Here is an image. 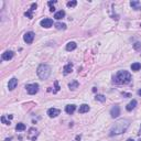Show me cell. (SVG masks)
Returning <instances> with one entry per match:
<instances>
[{"instance_id":"cell-34","label":"cell","mask_w":141,"mask_h":141,"mask_svg":"<svg viewBox=\"0 0 141 141\" xmlns=\"http://www.w3.org/2000/svg\"><path fill=\"white\" fill-rule=\"evenodd\" d=\"M138 133L141 136V126H140V129H139V132H138Z\"/></svg>"},{"instance_id":"cell-17","label":"cell","mask_w":141,"mask_h":141,"mask_svg":"<svg viewBox=\"0 0 141 141\" xmlns=\"http://www.w3.org/2000/svg\"><path fill=\"white\" fill-rule=\"evenodd\" d=\"M63 73H64V75H67V74H69V73H72V63H68L67 65L64 66Z\"/></svg>"},{"instance_id":"cell-8","label":"cell","mask_w":141,"mask_h":141,"mask_svg":"<svg viewBox=\"0 0 141 141\" xmlns=\"http://www.w3.org/2000/svg\"><path fill=\"white\" fill-rule=\"evenodd\" d=\"M60 114H61V110L56 109V108H50V109L47 110V115H49L50 118H55V117H57Z\"/></svg>"},{"instance_id":"cell-7","label":"cell","mask_w":141,"mask_h":141,"mask_svg":"<svg viewBox=\"0 0 141 141\" xmlns=\"http://www.w3.org/2000/svg\"><path fill=\"white\" fill-rule=\"evenodd\" d=\"M37 129L35 128H30L29 129V133H28V139H30V140H32V141H34L35 139H37Z\"/></svg>"},{"instance_id":"cell-38","label":"cell","mask_w":141,"mask_h":141,"mask_svg":"<svg viewBox=\"0 0 141 141\" xmlns=\"http://www.w3.org/2000/svg\"><path fill=\"white\" fill-rule=\"evenodd\" d=\"M138 141H141V139H140V140H138Z\"/></svg>"},{"instance_id":"cell-37","label":"cell","mask_w":141,"mask_h":141,"mask_svg":"<svg viewBox=\"0 0 141 141\" xmlns=\"http://www.w3.org/2000/svg\"><path fill=\"white\" fill-rule=\"evenodd\" d=\"M138 94H139V96H141V89H140V90H139V92H138Z\"/></svg>"},{"instance_id":"cell-30","label":"cell","mask_w":141,"mask_h":141,"mask_svg":"<svg viewBox=\"0 0 141 141\" xmlns=\"http://www.w3.org/2000/svg\"><path fill=\"white\" fill-rule=\"evenodd\" d=\"M122 95L127 96V97H131V95H130V94H127V93H122Z\"/></svg>"},{"instance_id":"cell-15","label":"cell","mask_w":141,"mask_h":141,"mask_svg":"<svg viewBox=\"0 0 141 141\" xmlns=\"http://www.w3.org/2000/svg\"><path fill=\"white\" fill-rule=\"evenodd\" d=\"M64 17H65V11H64V10H60V11H57L54 15V18L56 20H61V19H63Z\"/></svg>"},{"instance_id":"cell-13","label":"cell","mask_w":141,"mask_h":141,"mask_svg":"<svg viewBox=\"0 0 141 141\" xmlns=\"http://www.w3.org/2000/svg\"><path fill=\"white\" fill-rule=\"evenodd\" d=\"M75 110H76V106H75V105H67V106L65 107V111H66L67 114H69V115H72Z\"/></svg>"},{"instance_id":"cell-2","label":"cell","mask_w":141,"mask_h":141,"mask_svg":"<svg viewBox=\"0 0 141 141\" xmlns=\"http://www.w3.org/2000/svg\"><path fill=\"white\" fill-rule=\"evenodd\" d=\"M114 82L116 84H128L131 82V74L127 71H119L114 76Z\"/></svg>"},{"instance_id":"cell-24","label":"cell","mask_w":141,"mask_h":141,"mask_svg":"<svg viewBox=\"0 0 141 141\" xmlns=\"http://www.w3.org/2000/svg\"><path fill=\"white\" fill-rule=\"evenodd\" d=\"M76 5H77V1H75V0H73V1H68V2H67V7H69V8H71V7H75Z\"/></svg>"},{"instance_id":"cell-5","label":"cell","mask_w":141,"mask_h":141,"mask_svg":"<svg viewBox=\"0 0 141 141\" xmlns=\"http://www.w3.org/2000/svg\"><path fill=\"white\" fill-rule=\"evenodd\" d=\"M23 40L28 44H31L33 42V40H34V33L33 32H26V34L23 35Z\"/></svg>"},{"instance_id":"cell-33","label":"cell","mask_w":141,"mask_h":141,"mask_svg":"<svg viewBox=\"0 0 141 141\" xmlns=\"http://www.w3.org/2000/svg\"><path fill=\"white\" fill-rule=\"evenodd\" d=\"M8 117H9V119H12V118H13V116H12V115H9Z\"/></svg>"},{"instance_id":"cell-32","label":"cell","mask_w":141,"mask_h":141,"mask_svg":"<svg viewBox=\"0 0 141 141\" xmlns=\"http://www.w3.org/2000/svg\"><path fill=\"white\" fill-rule=\"evenodd\" d=\"M76 140H81V136H77V137H76Z\"/></svg>"},{"instance_id":"cell-12","label":"cell","mask_w":141,"mask_h":141,"mask_svg":"<svg viewBox=\"0 0 141 141\" xmlns=\"http://www.w3.org/2000/svg\"><path fill=\"white\" fill-rule=\"evenodd\" d=\"M89 106L88 105H86V104H83V105H81L79 106V109H78V112L79 114H85V112H88L89 111Z\"/></svg>"},{"instance_id":"cell-16","label":"cell","mask_w":141,"mask_h":141,"mask_svg":"<svg viewBox=\"0 0 141 141\" xmlns=\"http://www.w3.org/2000/svg\"><path fill=\"white\" fill-rule=\"evenodd\" d=\"M130 6L132 7V9H135V10H141V5H140L139 1H137V0L131 1V2H130Z\"/></svg>"},{"instance_id":"cell-6","label":"cell","mask_w":141,"mask_h":141,"mask_svg":"<svg viewBox=\"0 0 141 141\" xmlns=\"http://www.w3.org/2000/svg\"><path fill=\"white\" fill-rule=\"evenodd\" d=\"M40 23H41V26H43V28L49 29V28H51V26H53V20L52 19H50V18H45V19H43Z\"/></svg>"},{"instance_id":"cell-26","label":"cell","mask_w":141,"mask_h":141,"mask_svg":"<svg viewBox=\"0 0 141 141\" xmlns=\"http://www.w3.org/2000/svg\"><path fill=\"white\" fill-rule=\"evenodd\" d=\"M133 47H135V50H140L141 49V43L140 42H136V43L133 44Z\"/></svg>"},{"instance_id":"cell-14","label":"cell","mask_w":141,"mask_h":141,"mask_svg":"<svg viewBox=\"0 0 141 141\" xmlns=\"http://www.w3.org/2000/svg\"><path fill=\"white\" fill-rule=\"evenodd\" d=\"M136 106H137V100H136V99H133V100H131V101L129 103V104L127 105L126 109L128 110V111H131V110H132Z\"/></svg>"},{"instance_id":"cell-11","label":"cell","mask_w":141,"mask_h":141,"mask_svg":"<svg viewBox=\"0 0 141 141\" xmlns=\"http://www.w3.org/2000/svg\"><path fill=\"white\" fill-rule=\"evenodd\" d=\"M15 53L12 51H6L5 53H2V60L3 61H10L12 57H13Z\"/></svg>"},{"instance_id":"cell-29","label":"cell","mask_w":141,"mask_h":141,"mask_svg":"<svg viewBox=\"0 0 141 141\" xmlns=\"http://www.w3.org/2000/svg\"><path fill=\"white\" fill-rule=\"evenodd\" d=\"M55 2H56L55 0H53V1H49V6H50V7H52L53 5H54V3H55Z\"/></svg>"},{"instance_id":"cell-9","label":"cell","mask_w":141,"mask_h":141,"mask_svg":"<svg viewBox=\"0 0 141 141\" xmlns=\"http://www.w3.org/2000/svg\"><path fill=\"white\" fill-rule=\"evenodd\" d=\"M119 115H120V108H119V106H114L110 109V116H111L112 118H117Z\"/></svg>"},{"instance_id":"cell-25","label":"cell","mask_w":141,"mask_h":141,"mask_svg":"<svg viewBox=\"0 0 141 141\" xmlns=\"http://www.w3.org/2000/svg\"><path fill=\"white\" fill-rule=\"evenodd\" d=\"M32 12H33V11L29 10V11H26V13H24V16H26V17H28L29 19H32V18H33V16H32Z\"/></svg>"},{"instance_id":"cell-22","label":"cell","mask_w":141,"mask_h":141,"mask_svg":"<svg viewBox=\"0 0 141 141\" xmlns=\"http://www.w3.org/2000/svg\"><path fill=\"white\" fill-rule=\"evenodd\" d=\"M140 68H141V64L140 63H133V64H131V69H132V71H135V72H138Z\"/></svg>"},{"instance_id":"cell-3","label":"cell","mask_w":141,"mask_h":141,"mask_svg":"<svg viewBox=\"0 0 141 141\" xmlns=\"http://www.w3.org/2000/svg\"><path fill=\"white\" fill-rule=\"evenodd\" d=\"M37 76L41 79H46V78H49L50 74H51V67L47 64H41L37 67Z\"/></svg>"},{"instance_id":"cell-18","label":"cell","mask_w":141,"mask_h":141,"mask_svg":"<svg viewBox=\"0 0 141 141\" xmlns=\"http://www.w3.org/2000/svg\"><path fill=\"white\" fill-rule=\"evenodd\" d=\"M76 47H77V44L75 43V42H68V43L66 44L67 51H73V50H75Z\"/></svg>"},{"instance_id":"cell-28","label":"cell","mask_w":141,"mask_h":141,"mask_svg":"<svg viewBox=\"0 0 141 141\" xmlns=\"http://www.w3.org/2000/svg\"><path fill=\"white\" fill-rule=\"evenodd\" d=\"M54 85H55V92H54V93L58 92V90H60V86H58V82H57V81H55V82H54Z\"/></svg>"},{"instance_id":"cell-19","label":"cell","mask_w":141,"mask_h":141,"mask_svg":"<svg viewBox=\"0 0 141 141\" xmlns=\"http://www.w3.org/2000/svg\"><path fill=\"white\" fill-rule=\"evenodd\" d=\"M78 82L77 81H73V82H71V83L68 84V87H69V89H72V90H74V89H76L78 87Z\"/></svg>"},{"instance_id":"cell-20","label":"cell","mask_w":141,"mask_h":141,"mask_svg":"<svg viewBox=\"0 0 141 141\" xmlns=\"http://www.w3.org/2000/svg\"><path fill=\"white\" fill-rule=\"evenodd\" d=\"M55 28L57 30H65L66 29V24H65V23L57 22V23H55Z\"/></svg>"},{"instance_id":"cell-35","label":"cell","mask_w":141,"mask_h":141,"mask_svg":"<svg viewBox=\"0 0 141 141\" xmlns=\"http://www.w3.org/2000/svg\"><path fill=\"white\" fill-rule=\"evenodd\" d=\"M10 140H11V138H7V139H6V140H5V141H10Z\"/></svg>"},{"instance_id":"cell-21","label":"cell","mask_w":141,"mask_h":141,"mask_svg":"<svg viewBox=\"0 0 141 141\" xmlns=\"http://www.w3.org/2000/svg\"><path fill=\"white\" fill-rule=\"evenodd\" d=\"M24 129H26V125L22 124V122H19V124H17V126H16V130H17V131H23Z\"/></svg>"},{"instance_id":"cell-4","label":"cell","mask_w":141,"mask_h":141,"mask_svg":"<svg viewBox=\"0 0 141 141\" xmlns=\"http://www.w3.org/2000/svg\"><path fill=\"white\" fill-rule=\"evenodd\" d=\"M26 90H28V93H29L30 95H34V94H37V92H39V84L34 83V84H28L26 86Z\"/></svg>"},{"instance_id":"cell-36","label":"cell","mask_w":141,"mask_h":141,"mask_svg":"<svg viewBox=\"0 0 141 141\" xmlns=\"http://www.w3.org/2000/svg\"><path fill=\"white\" fill-rule=\"evenodd\" d=\"M127 141H135V140H133V139H131V138H130V139H128V140H127Z\"/></svg>"},{"instance_id":"cell-10","label":"cell","mask_w":141,"mask_h":141,"mask_svg":"<svg viewBox=\"0 0 141 141\" xmlns=\"http://www.w3.org/2000/svg\"><path fill=\"white\" fill-rule=\"evenodd\" d=\"M17 85H18V79L16 77H12L10 81H9V83H8V88H9V90H13V89L17 87Z\"/></svg>"},{"instance_id":"cell-31","label":"cell","mask_w":141,"mask_h":141,"mask_svg":"<svg viewBox=\"0 0 141 141\" xmlns=\"http://www.w3.org/2000/svg\"><path fill=\"white\" fill-rule=\"evenodd\" d=\"M50 11H51V12H54V11H55V8H54V7H51V8H50Z\"/></svg>"},{"instance_id":"cell-1","label":"cell","mask_w":141,"mask_h":141,"mask_svg":"<svg viewBox=\"0 0 141 141\" xmlns=\"http://www.w3.org/2000/svg\"><path fill=\"white\" fill-rule=\"evenodd\" d=\"M129 127V120L128 119H120L117 122H115V125L110 128V136L115 135H120V133L126 132V130Z\"/></svg>"},{"instance_id":"cell-27","label":"cell","mask_w":141,"mask_h":141,"mask_svg":"<svg viewBox=\"0 0 141 141\" xmlns=\"http://www.w3.org/2000/svg\"><path fill=\"white\" fill-rule=\"evenodd\" d=\"M1 121H2V124H5V125H10V121L6 120V117H5V116L1 117Z\"/></svg>"},{"instance_id":"cell-39","label":"cell","mask_w":141,"mask_h":141,"mask_svg":"<svg viewBox=\"0 0 141 141\" xmlns=\"http://www.w3.org/2000/svg\"><path fill=\"white\" fill-rule=\"evenodd\" d=\"M140 26H141V24H140Z\"/></svg>"},{"instance_id":"cell-23","label":"cell","mask_w":141,"mask_h":141,"mask_svg":"<svg viewBox=\"0 0 141 141\" xmlns=\"http://www.w3.org/2000/svg\"><path fill=\"white\" fill-rule=\"evenodd\" d=\"M96 100H99V101H101V103H104L105 100H106V97H105L104 95H96Z\"/></svg>"}]
</instances>
